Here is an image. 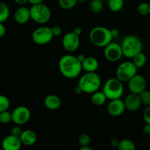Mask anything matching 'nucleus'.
Listing matches in <instances>:
<instances>
[{
  "instance_id": "obj_1",
  "label": "nucleus",
  "mask_w": 150,
  "mask_h": 150,
  "mask_svg": "<svg viewBox=\"0 0 150 150\" xmlns=\"http://www.w3.org/2000/svg\"><path fill=\"white\" fill-rule=\"evenodd\" d=\"M58 65L61 74L70 79L77 78L83 70L81 62L79 61L77 57L71 54L62 56L59 61Z\"/></svg>"
},
{
  "instance_id": "obj_2",
  "label": "nucleus",
  "mask_w": 150,
  "mask_h": 150,
  "mask_svg": "<svg viewBox=\"0 0 150 150\" xmlns=\"http://www.w3.org/2000/svg\"><path fill=\"white\" fill-rule=\"evenodd\" d=\"M78 85L80 86L83 92L92 94L98 91L100 87L101 79L95 72H86L80 78Z\"/></svg>"
},
{
  "instance_id": "obj_3",
  "label": "nucleus",
  "mask_w": 150,
  "mask_h": 150,
  "mask_svg": "<svg viewBox=\"0 0 150 150\" xmlns=\"http://www.w3.org/2000/svg\"><path fill=\"white\" fill-rule=\"evenodd\" d=\"M89 40L95 46L105 48L108 44L112 42V35L111 29L104 26L94 27L89 32Z\"/></svg>"
},
{
  "instance_id": "obj_4",
  "label": "nucleus",
  "mask_w": 150,
  "mask_h": 150,
  "mask_svg": "<svg viewBox=\"0 0 150 150\" xmlns=\"http://www.w3.org/2000/svg\"><path fill=\"white\" fill-rule=\"evenodd\" d=\"M121 46L122 48L123 56L126 58H133L143 49L142 40L135 35L126 36L122 42Z\"/></svg>"
},
{
  "instance_id": "obj_5",
  "label": "nucleus",
  "mask_w": 150,
  "mask_h": 150,
  "mask_svg": "<svg viewBox=\"0 0 150 150\" xmlns=\"http://www.w3.org/2000/svg\"><path fill=\"white\" fill-rule=\"evenodd\" d=\"M123 82L117 78H111L108 79L103 86V92L105 93L107 99L114 100L121 98L124 92Z\"/></svg>"
},
{
  "instance_id": "obj_6",
  "label": "nucleus",
  "mask_w": 150,
  "mask_h": 150,
  "mask_svg": "<svg viewBox=\"0 0 150 150\" xmlns=\"http://www.w3.org/2000/svg\"><path fill=\"white\" fill-rule=\"evenodd\" d=\"M31 19L39 24H45L48 23L51 17V12L49 7L45 4H33L29 8Z\"/></svg>"
},
{
  "instance_id": "obj_7",
  "label": "nucleus",
  "mask_w": 150,
  "mask_h": 150,
  "mask_svg": "<svg viewBox=\"0 0 150 150\" xmlns=\"http://www.w3.org/2000/svg\"><path fill=\"white\" fill-rule=\"evenodd\" d=\"M138 68L133 62H122L117 69V78L122 82H128L135 75L137 74Z\"/></svg>"
},
{
  "instance_id": "obj_8",
  "label": "nucleus",
  "mask_w": 150,
  "mask_h": 150,
  "mask_svg": "<svg viewBox=\"0 0 150 150\" xmlns=\"http://www.w3.org/2000/svg\"><path fill=\"white\" fill-rule=\"evenodd\" d=\"M52 29L48 26H42L35 29L32 35V40L38 45H46L54 38Z\"/></svg>"
},
{
  "instance_id": "obj_9",
  "label": "nucleus",
  "mask_w": 150,
  "mask_h": 150,
  "mask_svg": "<svg viewBox=\"0 0 150 150\" xmlns=\"http://www.w3.org/2000/svg\"><path fill=\"white\" fill-rule=\"evenodd\" d=\"M104 56L108 61L111 62L119 61L123 56L121 45L111 42L104 48Z\"/></svg>"
},
{
  "instance_id": "obj_10",
  "label": "nucleus",
  "mask_w": 150,
  "mask_h": 150,
  "mask_svg": "<svg viewBox=\"0 0 150 150\" xmlns=\"http://www.w3.org/2000/svg\"><path fill=\"white\" fill-rule=\"evenodd\" d=\"M31 112L29 108L20 105L15 108L12 112V121L18 125H22L29 121Z\"/></svg>"
},
{
  "instance_id": "obj_11",
  "label": "nucleus",
  "mask_w": 150,
  "mask_h": 150,
  "mask_svg": "<svg viewBox=\"0 0 150 150\" xmlns=\"http://www.w3.org/2000/svg\"><path fill=\"white\" fill-rule=\"evenodd\" d=\"M79 36L73 32H67L63 37L62 46L68 52H74L76 51L79 47Z\"/></svg>"
},
{
  "instance_id": "obj_12",
  "label": "nucleus",
  "mask_w": 150,
  "mask_h": 150,
  "mask_svg": "<svg viewBox=\"0 0 150 150\" xmlns=\"http://www.w3.org/2000/svg\"><path fill=\"white\" fill-rule=\"evenodd\" d=\"M146 81L142 75L136 74L128 81L129 90L131 93L139 95L146 89Z\"/></svg>"
},
{
  "instance_id": "obj_13",
  "label": "nucleus",
  "mask_w": 150,
  "mask_h": 150,
  "mask_svg": "<svg viewBox=\"0 0 150 150\" xmlns=\"http://www.w3.org/2000/svg\"><path fill=\"white\" fill-rule=\"evenodd\" d=\"M126 110L125 102L120 98L119 99L111 100L107 105V111L108 114L112 117H120L122 115Z\"/></svg>"
},
{
  "instance_id": "obj_14",
  "label": "nucleus",
  "mask_w": 150,
  "mask_h": 150,
  "mask_svg": "<svg viewBox=\"0 0 150 150\" xmlns=\"http://www.w3.org/2000/svg\"><path fill=\"white\" fill-rule=\"evenodd\" d=\"M22 143L19 136L10 134L4 138L1 146L4 150H18L21 147Z\"/></svg>"
},
{
  "instance_id": "obj_15",
  "label": "nucleus",
  "mask_w": 150,
  "mask_h": 150,
  "mask_svg": "<svg viewBox=\"0 0 150 150\" xmlns=\"http://www.w3.org/2000/svg\"><path fill=\"white\" fill-rule=\"evenodd\" d=\"M124 102L126 109L131 112L138 111L142 105L139 95L134 93H130V95H127L125 99Z\"/></svg>"
},
{
  "instance_id": "obj_16",
  "label": "nucleus",
  "mask_w": 150,
  "mask_h": 150,
  "mask_svg": "<svg viewBox=\"0 0 150 150\" xmlns=\"http://www.w3.org/2000/svg\"><path fill=\"white\" fill-rule=\"evenodd\" d=\"M14 19L19 24H25L31 19L30 10L23 6L18 7L14 13Z\"/></svg>"
},
{
  "instance_id": "obj_17",
  "label": "nucleus",
  "mask_w": 150,
  "mask_h": 150,
  "mask_svg": "<svg viewBox=\"0 0 150 150\" xmlns=\"http://www.w3.org/2000/svg\"><path fill=\"white\" fill-rule=\"evenodd\" d=\"M44 105L51 111L58 110L62 105V100L59 96L56 95H48L44 99Z\"/></svg>"
},
{
  "instance_id": "obj_18",
  "label": "nucleus",
  "mask_w": 150,
  "mask_h": 150,
  "mask_svg": "<svg viewBox=\"0 0 150 150\" xmlns=\"http://www.w3.org/2000/svg\"><path fill=\"white\" fill-rule=\"evenodd\" d=\"M22 144L24 146H32L37 142V135L32 130H23L19 136Z\"/></svg>"
},
{
  "instance_id": "obj_19",
  "label": "nucleus",
  "mask_w": 150,
  "mask_h": 150,
  "mask_svg": "<svg viewBox=\"0 0 150 150\" xmlns=\"http://www.w3.org/2000/svg\"><path fill=\"white\" fill-rule=\"evenodd\" d=\"M99 67V62L98 59L93 57H86L82 62V68L86 72H96Z\"/></svg>"
},
{
  "instance_id": "obj_20",
  "label": "nucleus",
  "mask_w": 150,
  "mask_h": 150,
  "mask_svg": "<svg viewBox=\"0 0 150 150\" xmlns=\"http://www.w3.org/2000/svg\"><path fill=\"white\" fill-rule=\"evenodd\" d=\"M107 98L105 96V93L103 92H100V91H96L94 93L92 94V98L91 100L94 105L97 106H101L103 105L106 101Z\"/></svg>"
},
{
  "instance_id": "obj_21",
  "label": "nucleus",
  "mask_w": 150,
  "mask_h": 150,
  "mask_svg": "<svg viewBox=\"0 0 150 150\" xmlns=\"http://www.w3.org/2000/svg\"><path fill=\"white\" fill-rule=\"evenodd\" d=\"M132 59H133V62L134 63V64L138 69L142 68L145 65L146 62V59H147L146 54L142 52V51L138 53Z\"/></svg>"
},
{
  "instance_id": "obj_22",
  "label": "nucleus",
  "mask_w": 150,
  "mask_h": 150,
  "mask_svg": "<svg viewBox=\"0 0 150 150\" xmlns=\"http://www.w3.org/2000/svg\"><path fill=\"white\" fill-rule=\"evenodd\" d=\"M125 0H108V6L110 10L114 13L120 11L124 6Z\"/></svg>"
},
{
  "instance_id": "obj_23",
  "label": "nucleus",
  "mask_w": 150,
  "mask_h": 150,
  "mask_svg": "<svg viewBox=\"0 0 150 150\" xmlns=\"http://www.w3.org/2000/svg\"><path fill=\"white\" fill-rule=\"evenodd\" d=\"M10 16V8L4 2H0V23H4Z\"/></svg>"
},
{
  "instance_id": "obj_24",
  "label": "nucleus",
  "mask_w": 150,
  "mask_h": 150,
  "mask_svg": "<svg viewBox=\"0 0 150 150\" xmlns=\"http://www.w3.org/2000/svg\"><path fill=\"white\" fill-rule=\"evenodd\" d=\"M118 148L120 150H135L136 149V145L134 142L129 139H124L120 141L119 143Z\"/></svg>"
},
{
  "instance_id": "obj_25",
  "label": "nucleus",
  "mask_w": 150,
  "mask_h": 150,
  "mask_svg": "<svg viewBox=\"0 0 150 150\" xmlns=\"http://www.w3.org/2000/svg\"><path fill=\"white\" fill-rule=\"evenodd\" d=\"M79 3V0H59V4L64 10H70Z\"/></svg>"
},
{
  "instance_id": "obj_26",
  "label": "nucleus",
  "mask_w": 150,
  "mask_h": 150,
  "mask_svg": "<svg viewBox=\"0 0 150 150\" xmlns=\"http://www.w3.org/2000/svg\"><path fill=\"white\" fill-rule=\"evenodd\" d=\"M137 11L142 16H148L150 14V4L148 2L140 3L137 7Z\"/></svg>"
},
{
  "instance_id": "obj_27",
  "label": "nucleus",
  "mask_w": 150,
  "mask_h": 150,
  "mask_svg": "<svg viewBox=\"0 0 150 150\" xmlns=\"http://www.w3.org/2000/svg\"><path fill=\"white\" fill-rule=\"evenodd\" d=\"M103 8V4L100 0H92L90 2V10L95 13H100Z\"/></svg>"
},
{
  "instance_id": "obj_28",
  "label": "nucleus",
  "mask_w": 150,
  "mask_h": 150,
  "mask_svg": "<svg viewBox=\"0 0 150 150\" xmlns=\"http://www.w3.org/2000/svg\"><path fill=\"white\" fill-rule=\"evenodd\" d=\"M10 107V100L5 95H0V112L8 110Z\"/></svg>"
},
{
  "instance_id": "obj_29",
  "label": "nucleus",
  "mask_w": 150,
  "mask_h": 150,
  "mask_svg": "<svg viewBox=\"0 0 150 150\" xmlns=\"http://www.w3.org/2000/svg\"><path fill=\"white\" fill-rule=\"evenodd\" d=\"M12 121V113L8 110L0 112V122L2 124H8Z\"/></svg>"
},
{
  "instance_id": "obj_30",
  "label": "nucleus",
  "mask_w": 150,
  "mask_h": 150,
  "mask_svg": "<svg viewBox=\"0 0 150 150\" xmlns=\"http://www.w3.org/2000/svg\"><path fill=\"white\" fill-rule=\"evenodd\" d=\"M140 96L141 100H142V104L145 105H150V92L149 91L145 89L144 91L139 94Z\"/></svg>"
},
{
  "instance_id": "obj_31",
  "label": "nucleus",
  "mask_w": 150,
  "mask_h": 150,
  "mask_svg": "<svg viewBox=\"0 0 150 150\" xmlns=\"http://www.w3.org/2000/svg\"><path fill=\"white\" fill-rule=\"evenodd\" d=\"M91 142V138L89 135L83 133L81 134L79 138V144L81 146H88Z\"/></svg>"
},
{
  "instance_id": "obj_32",
  "label": "nucleus",
  "mask_w": 150,
  "mask_h": 150,
  "mask_svg": "<svg viewBox=\"0 0 150 150\" xmlns=\"http://www.w3.org/2000/svg\"><path fill=\"white\" fill-rule=\"evenodd\" d=\"M143 117L145 122L150 124V105H147V107L144 111Z\"/></svg>"
},
{
  "instance_id": "obj_33",
  "label": "nucleus",
  "mask_w": 150,
  "mask_h": 150,
  "mask_svg": "<svg viewBox=\"0 0 150 150\" xmlns=\"http://www.w3.org/2000/svg\"><path fill=\"white\" fill-rule=\"evenodd\" d=\"M19 126L20 125H16V126H14V127L11 129V131H10V133H10V134H13L16 136H20V135L21 134L23 130H21V128Z\"/></svg>"
},
{
  "instance_id": "obj_34",
  "label": "nucleus",
  "mask_w": 150,
  "mask_h": 150,
  "mask_svg": "<svg viewBox=\"0 0 150 150\" xmlns=\"http://www.w3.org/2000/svg\"><path fill=\"white\" fill-rule=\"evenodd\" d=\"M52 29V32H53V35H54V37H57V36H59L61 35L62 32V29L60 26H54L51 28Z\"/></svg>"
},
{
  "instance_id": "obj_35",
  "label": "nucleus",
  "mask_w": 150,
  "mask_h": 150,
  "mask_svg": "<svg viewBox=\"0 0 150 150\" xmlns=\"http://www.w3.org/2000/svg\"><path fill=\"white\" fill-rule=\"evenodd\" d=\"M143 133L146 136H149L150 135V124H149V123H146L144 125Z\"/></svg>"
},
{
  "instance_id": "obj_36",
  "label": "nucleus",
  "mask_w": 150,
  "mask_h": 150,
  "mask_svg": "<svg viewBox=\"0 0 150 150\" xmlns=\"http://www.w3.org/2000/svg\"><path fill=\"white\" fill-rule=\"evenodd\" d=\"M6 34V28L3 23H0V38H2Z\"/></svg>"
},
{
  "instance_id": "obj_37",
  "label": "nucleus",
  "mask_w": 150,
  "mask_h": 150,
  "mask_svg": "<svg viewBox=\"0 0 150 150\" xmlns=\"http://www.w3.org/2000/svg\"><path fill=\"white\" fill-rule=\"evenodd\" d=\"M119 143H120V142L117 139H113L111 141V146L114 148H117L118 147Z\"/></svg>"
},
{
  "instance_id": "obj_38",
  "label": "nucleus",
  "mask_w": 150,
  "mask_h": 150,
  "mask_svg": "<svg viewBox=\"0 0 150 150\" xmlns=\"http://www.w3.org/2000/svg\"><path fill=\"white\" fill-rule=\"evenodd\" d=\"M111 35H112V38H117L119 35V30L117 29H111Z\"/></svg>"
},
{
  "instance_id": "obj_39",
  "label": "nucleus",
  "mask_w": 150,
  "mask_h": 150,
  "mask_svg": "<svg viewBox=\"0 0 150 150\" xmlns=\"http://www.w3.org/2000/svg\"><path fill=\"white\" fill-rule=\"evenodd\" d=\"M74 93L76 94V95H81V93H83V91H82V89H81V87L79 85H77V86L74 88Z\"/></svg>"
},
{
  "instance_id": "obj_40",
  "label": "nucleus",
  "mask_w": 150,
  "mask_h": 150,
  "mask_svg": "<svg viewBox=\"0 0 150 150\" xmlns=\"http://www.w3.org/2000/svg\"><path fill=\"white\" fill-rule=\"evenodd\" d=\"M16 4H19V5H24L28 2V0H13Z\"/></svg>"
},
{
  "instance_id": "obj_41",
  "label": "nucleus",
  "mask_w": 150,
  "mask_h": 150,
  "mask_svg": "<svg viewBox=\"0 0 150 150\" xmlns=\"http://www.w3.org/2000/svg\"><path fill=\"white\" fill-rule=\"evenodd\" d=\"M43 0H28V2L30 3L32 5L33 4H40L42 2Z\"/></svg>"
},
{
  "instance_id": "obj_42",
  "label": "nucleus",
  "mask_w": 150,
  "mask_h": 150,
  "mask_svg": "<svg viewBox=\"0 0 150 150\" xmlns=\"http://www.w3.org/2000/svg\"><path fill=\"white\" fill-rule=\"evenodd\" d=\"M73 32L76 33L77 35H79V36H80L82 33V29H81L80 27H76V29H74V30H73Z\"/></svg>"
},
{
  "instance_id": "obj_43",
  "label": "nucleus",
  "mask_w": 150,
  "mask_h": 150,
  "mask_svg": "<svg viewBox=\"0 0 150 150\" xmlns=\"http://www.w3.org/2000/svg\"><path fill=\"white\" fill-rule=\"evenodd\" d=\"M77 58L78 59H79V61L80 62H81L82 64V62H83L85 60V59H86V57H85L83 54H79V55L77 57Z\"/></svg>"
},
{
  "instance_id": "obj_44",
  "label": "nucleus",
  "mask_w": 150,
  "mask_h": 150,
  "mask_svg": "<svg viewBox=\"0 0 150 150\" xmlns=\"http://www.w3.org/2000/svg\"><path fill=\"white\" fill-rule=\"evenodd\" d=\"M81 150H92V149L91 147H89V145L88 146H82L80 147Z\"/></svg>"
},
{
  "instance_id": "obj_45",
  "label": "nucleus",
  "mask_w": 150,
  "mask_h": 150,
  "mask_svg": "<svg viewBox=\"0 0 150 150\" xmlns=\"http://www.w3.org/2000/svg\"><path fill=\"white\" fill-rule=\"evenodd\" d=\"M85 1H86V0H79V3H81V4L84 3Z\"/></svg>"
},
{
  "instance_id": "obj_46",
  "label": "nucleus",
  "mask_w": 150,
  "mask_h": 150,
  "mask_svg": "<svg viewBox=\"0 0 150 150\" xmlns=\"http://www.w3.org/2000/svg\"><path fill=\"white\" fill-rule=\"evenodd\" d=\"M100 1H103V0H100Z\"/></svg>"
},
{
  "instance_id": "obj_47",
  "label": "nucleus",
  "mask_w": 150,
  "mask_h": 150,
  "mask_svg": "<svg viewBox=\"0 0 150 150\" xmlns=\"http://www.w3.org/2000/svg\"></svg>"
}]
</instances>
